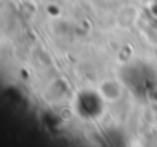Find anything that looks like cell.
<instances>
[{
	"label": "cell",
	"instance_id": "cell-1",
	"mask_svg": "<svg viewBox=\"0 0 157 147\" xmlns=\"http://www.w3.org/2000/svg\"><path fill=\"white\" fill-rule=\"evenodd\" d=\"M123 83L136 95L147 96L155 91V77L149 68L142 63H134L123 70Z\"/></svg>",
	"mask_w": 157,
	"mask_h": 147
},
{
	"label": "cell",
	"instance_id": "cell-2",
	"mask_svg": "<svg viewBox=\"0 0 157 147\" xmlns=\"http://www.w3.org/2000/svg\"><path fill=\"white\" fill-rule=\"evenodd\" d=\"M87 99L83 92L78 94V98L76 99V106H78V114L86 118L98 117L102 112V95L94 91H90V103H87Z\"/></svg>",
	"mask_w": 157,
	"mask_h": 147
},
{
	"label": "cell",
	"instance_id": "cell-3",
	"mask_svg": "<svg viewBox=\"0 0 157 147\" xmlns=\"http://www.w3.org/2000/svg\"><path fill=\"white\" fill-rule=\"evenodd\" d=\"M99 94L103 99H108L110 102H116L123 95V84L117 80H106L101 84Z\"/></svg>",
	"mask_w": 157,
	"mask_h": 147
}]
</instances>
